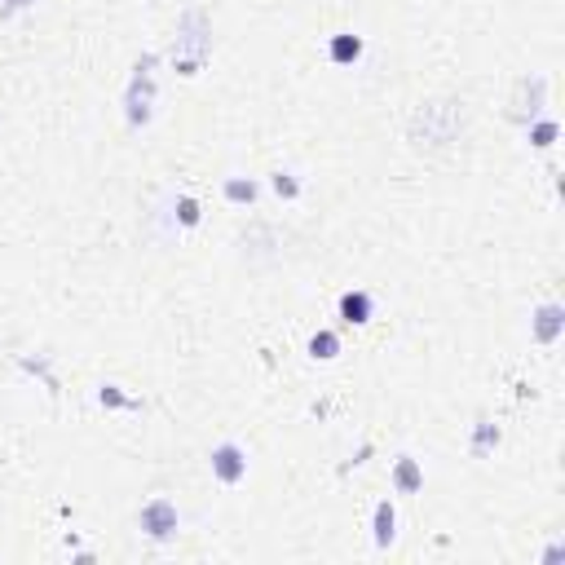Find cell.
Instances as JSON below:
<instances>
[{
  "label": "cell",
  "mask_w": 565,
  "mask_h": 565,
  "mask_svg": "<svg viewBox=\"0 0 565 565\" xmlns=\"http://www.w3.org/2000/svg\"><path fill=\"white\" fill-rule=\"evenodd\" d=\"M371 314H375V301H371L367 292H344V296H340V319H344L349 327L371 323Z\"/></svg>",
  "instance_id": "8992f818"
},
{
  "label": "cell",
  "mask_w": 565,
  "mask_h": 565,
  "mask_svg": "<svg viewBox=\"0 0 565 565\" xmlns=\"http://www.w3.org/2000/svg\"><path fill=\"white\" fill-rule=\"evenodd\" d=\"M213 477H217V481H226V486L243 481V477H247V451H243L238 442H222V447H213Z\"/></svg>",
  "instance_id": "5b68a950"
},
{
  "label": "cell",
  "mask_w": 565,
  "mask_h": 565,
  "mask_svg": "<svg viewBox=\"0 0 565 565\" xmlns=\"http://www.w3.org/2000/svg\"><path fill=\"white\" fill-rule=\"evenodd\" d=\"M459 124H464L459 102H429L424 111L416 115L411 137H416V146H447V141H455Z\"/></svg>",
  "instance_id": "7a4b0ae2"
},
{
  "label": "cell",
  "mask_w": 565,
  "mask_h": 565,
  "mask_svg": "<svg viewBox=\"0 0 565 565\" xmlns=\"http://www.w3.org/2000/svg\"><path fill=\"white\" fill-rule=\"evenodd\" d=\"M155 53H146L137 67H133V80H128V93H124V115L133 128L150 124V107H155Z\"/></svg>",
  "instance_id": "3957f363"
},
{
  "label": "cell",
  "mask_w": 565,
  "mask_h": 565,
  "mask_svg": "<svg viewBox=\"0 0 565 565\" xmlns=\"http://www.w3.org/2000/svg\"><path fill=\"white\" fill-rule=\"evenodd\" d=\"M270 186H274V195H278V199H301V182H296L292 173H274V182H270Z\"/></svg>",
  "instance_id": "2e32d148"
},
{
  "label": "cell",
  "mask_w": 565,
  "mask_h": 565,
  "mask_svg": "<svg viewBox=\"0 0 565 565\" xmlns=\"http://www.w3.org/2000/svg\"><path fill=\"white\" fill-rule=\"evenodd\" d=\"M557 141V119H539V124H530V146H553Z\"/></svg>",
  "instance_id": "5bb4252c"
},
{
  "label": "cell",
  "mask_w": 565,
  "mask_h": 565,
  "mask_svg": "<svg viewBox=\"0 0 565 565\" xmlns=\"http://www.w3.org/2000/svg\"><path fill=\"white\" fill-rule=\"evenodd\" d=\"M226 199L230 204H238V208H247V204H256V195H261V186L252 182V177H226Z\"/></svg>",
  "instance_id": "8fae6325"
},
{
  "label": "cell",
  "mask_w": 565,
  "mask_h": 565,
  "mask_svg": "<svg viewBox=\"0 0 565 565\" xmlns=\"http://www.w3.org/2000/svg\"><path fill=\"white\" fill-rule=\"evenodd\" d=\"M327 58L336 62V67H349V62H358L362 58V36H353V31H340L327 40Z\"/></svg>",
  "instance_id": "30bf717a"
},
{
  "label": "cell",
  "mask_w": 565,
  "mask_h": 565,
  "mask_svg": "<svg viewBox=\"0 0 565 565\" xmlns=\"http://www.w3.org/2000/svg\"><path fill=\"white\" fill-rule=\"evenodd\" d=\"M22 4H31V0H9V9H22Z\"/></svg>",
  "instance_id": "ac0fdd59"
},
{
  "label": "cell",
  "mask_w": 565,
  "mask_h": 565,
  "mask_svg": "<svg viewBox=\"0 0 565 565\" xmlns=\"http://www.w3.org/2000/svg\"><path fill=\"white\" fill-rule=\"evenodd\" d=\"M173 217H177V226L195 230V226H199V204H195L190 195H182V199H177V208H173Z\"/></svg>",
  "instance_id": "4fadbf2b"
},
{
  "label": "cell",
  "mask_w": 565,
  "mask_h": 565,
  "mask_svg": "<svg viewBox=\"0 0 565 565\" xmlns=\"http://www.w3.org/2000/svg\"><path fill=\"white\" fill-rule=\"evenodd\" d=\"M213 53V27H208V13L204 9H186L177 18V36H173V62L182 76H199L204 62Z\"/></svg>",
  "instance_id": "6da1fadb"
},
{
  "label": "cell",
  "mask_w": 565,
  "mask_h": 565,
  "mask_svg": "<svg viewBox=\"0 0 565 565\" xmlns=\"http://www.w3.org/2000/svg\"><path fill=\"white\" fill-rule=\"evenodd\" d=\"M310 353L319 358V362H332L340 353V336L336 332H314V340H310Z\"/></svg>",
  "instance_id": "7c38bea8"
},
{
  "label": "cell",
  "mask_w": 565,
  "mask_h": 565,
  "mask_svg": "<svg viewBox=\"0 0 565 565\" xmlns=\"http://www.w3.org/2000/svg\"><path fill=\"white\" fill-rule=\"evenodd\" d=\"M98 402H102V407H137V402H128V398L119 393V384H102V393H98Z\"/></svg>",
  "instance_id": "e0dca14e"
},
{
  "label": "cell",
  "mask_w": 565,
  "mask_h": 565,
  "mask_svg": "<svg viewBox=\"0 0 565 565\" xmlns=\"http://www.w3.org/2000/svg\"><path fill=\"white\" fill-rule=\"evenodd\" d=\"M371 530H375V548H389V544L398 539V508H393L389 499L375 504V513H371Z\"/></svg>",
  "instance_id": "52a82bcc"
},
{
  "label": "cell",
  "mask_w": 565,
  "mask_h": 565,
  "mask_svg": "<svg viewBox=\"0 0 565 565\" xmlns=\"http://www.w3.org/2000/svg\"><path fill=\"white\" fill-rule=\"evenodd\" d=\"M561 327H565V310L557 301L544 305V310L535 314V340H539V344H553V340L561 336Z\"/></svg>",
  "instance_id": "9c48e42d"
},
{
  "label": "cell",
  "mask_w": 565,
  "mask_h": 565,
  "mask_svg": "<svg viewBox=\"0 0 565 565\" xmlns=\"http://www.w3.org/2000/svg\"><path fill=\"white\" fill-rule=\"evenodd\" d=\"M420 486H424V468H420V459L402 455V459L393 464V490H398V495H416Z\"/></svg>",
  "instance_id": "ba28073f"
},
{
  "label": "cell",
  "mask_w": 565,
  "mask_h": 565,
  "mask_svg": "<svg viewBox=\"0 0 565 565\" xmlns=\"http://www.w3.org/2000/svg\"><path fill=\"white\" fill-rule=\"evenodd\" d=\"M141 530H146L150 539H159V544L173 539V535H177V508H173V499H164V495L150 499V504L141 508Z\"/></svg>",
  "instance_id": "277c9868"
},
{
  "label": "cell",
  "mask_w": 565,
  "mask_h": 565,
  "mask_svg": "<svg viewBox=\"0 0 565 565\" xmlns=\"http://www.w3.org/2000/svg\"><path fill=\"white\" fill-rule=\"evenodd\" d=\"M495 442H499V429L481 420V424H477V433H472V455H486Z\"/></svg>",
  "instance_id": "9a60e30c"
}]
</instances>
